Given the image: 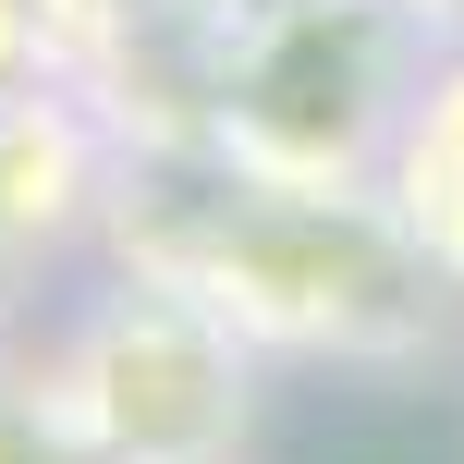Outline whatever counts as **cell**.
Instances as JSON below:
<instances>
[{"mask_svg":"<svg viewBox=\"0 0 464 464\" xmlns=\"http://www.w3.org/2000/svg\"><path fill=\"white\" fill-rule=\"evenodd\" d=\"M379 184H392V232L440 294H464V37L428 49L416 98H403L392 147H379Z\"/></svg>","mask_w":464,"mask_h":464,"instance_id":"cell-1","label":"cell"},{"mask_svg":"<svg viewBox=\"0 0 464 464\" xmlns=\"http://www.w3.org/2000/svg\"><path fill=\"white\" fill-rule=\"evenodd\" d=\"M403 13H416L428 37H464V0H403Z\"/></svg>","mask_w":464,"mask_h":464,"instance_id":"cell-2","label":"cell"}]
</instances>
